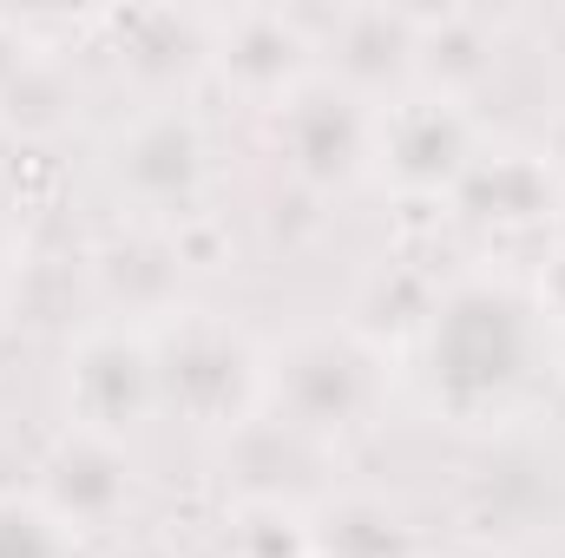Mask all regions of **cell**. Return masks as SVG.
Segmentation results:
<instances>
[{
  "instance_id": "obj_1",
  "label": "cell",
  "mask_w": 565,
  "mask_h": 558,
  "mask_svg": "<svg viewBox=\"0 0 565 558\" xmlns=\"http://www.w3.org/2000/svg\"><path fill=\"white\" fill-rule=\"evenodd\" d=\"M415 375L427 401L460 427H507L546 401L559 375V309L546 289L473 270L447 282L415 342Z\"/></svg>"
},
{
  "instance_id": "obj_2",
  "label": "cell",
  "mask_w": 565,
  "mask_h": 558,
  "mask_svg": "<svg viewBox=\"0 0 565 558\" xmlns=\"http://www.w3.org/2000/svg\"><path fill=\"white\" fill-rule=\"evenodd\" d=\"M0 558H73V533L53 519L46 500L0 493Z\"/></svg>"
},
{
  "instance_id": "obj_3",
  "label": "cell",
  "mask_w": 565,
  "mask_h": 558,
  "mask_svg": "<svg viewBox=\"0 0 565 558\" xmlns=\"http://www.w3.org/2000/svg\"><path fill=\"white\" fill-rule=\"evenodd\" d=\"M0 257H7V250H0ZM0 270H7V264H0Z\"/></svg>"
},
{
  "instance_id": "obj_4",
  "label": "cell",
  "mask_w": 565,
  "mask_h": 558,
  "mask_svg": "<svg viewBox=\"0 0 565 558\" xmlns=\"http://www.w3.org/2000/svg\"><path fill=\"white\" fill-rule=\"evenodd\" d=\"M454 558H460V552H454Z\"/></svg>"
}]
</instances>
